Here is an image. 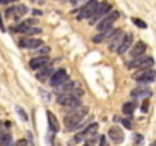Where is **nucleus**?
Masks as SVG:
<instances>
[{
  "label": "nucleus",
  "mask_w": 156,
  "mask_h": 146,
  "mask_svg": "<svg viewBox=\"0 0 156 146\" xmlns=\"http://www.w3.org/2000/svg\"><path fill=\"white\" fill-rule=\"evenodd\" d=\"M89 113V108L87 107H75L72 108V111L69 114H66L64 117V123H66V128L67 129H75L81 125L84 116H87Z\"/></svg>",
  "instance_id": "obj_1"
},
{
  "label": "nucleus",
  "mask_w": 156,
  "mask_h": 146,
  "mask_svg": "<svg viewBox=\"0 0 156 146\" xmlns=\"http://www.w3.org/2000/svg\"><path fill=\"white\" fill-rule=\"evenodd\" d=\"M57 102L61 105V107H66V108H75V107H80L81 105V101L78 96H75L73 93H64V95H60Z\"/></svg>",
  "instance_id": "obj_2"
},
{
  "label": "nucleus",
  "mask_w": 156,
  "mask_h": 146,
  "mask_svg": "<svg viewBox=\"0 0 156 146\" xmlns=\"http://www.w3.org/2000/svg\"><path fill=\"white\" fill-rule=\"evenodd\" d=\"M133 79L138 81L139 84H150L156 79V71L153 68H144V70H139L138 73L133 75Z\"/></svg>",
  "instance_id": "obj_3"
},
{
  "label": "nucleus",
  "mask_w": 156,
  "mask_h": 146,
  "mask_svg": "<svg viewBox=\"0 0 156 146\" xmlns=\"http://www.w3.org/2000/svg\"><path fill=\"white\" fill-rule=\"evenodd\" d=\"M153 64H154V59H153L151 56H147V58H145L144 55H141V56H138V58H133V61L129 62V67H130V68L144 70V68L153 67Z\"/></svg>",
  "instance_id": "obj_4"
},
{
  "label": "nucleus",
  "mask_w": 156,
  "mask_h": 146,
  "mask_svg": "<svg viewBox=\"0 0 156 146\" xmlns=\"http://www.w3.org/2000/svg\"><path fill=\"white\" fill-rule=\"evenodd\" d=\"M97 6H98V0H89V2L81 8L80 14H78V20H83V18H90L95 11H97Z\"/></svg>",
  "instance_id": "obj_5"
},
{
  "label": "nucleus",
  "mask_w": 156,
  "mask_h": 146,
  "mask_svg": "<svg viewBox=\"0 0 156 146\" xmlns=\"http://www.w3.org/2000/svg\"><path fill=\"white\" fill-rule=\"evenodd\" d=\"M118 17H119V12L118 11H109L107 14H106V17L98 23V31L101 32V31H106V29H109V28H112V23L115 22V20H118Z\"/></svg>",
  "instance_id": "obj_6"
},
{
  "label": "nucleus",
  "mask_w": 156,
  "mask_h": 146,
  "mask_svg": "<svg viewBox=\"0 0 156 146\" xmlns=\"http://www.w3.org/2000/svg\"><path fill=\"white\" fill-rule=\"evenodd\" d=\"M67 81V71L64 70V68H60V70H57V71H54L52 75H51V78H49V85H52V87H58L60 84H63V82H66Z\"/></svg>",
  "instance_id": "obj_7"
},
{
  "label": "nucleus",
  "mask_w": 156,
  "mask_h": 146,
  "mask_svg": "<svg viewBox=\"0 0 156 146\" xmlns=\"http://www.w3.org/2000/svg\"><path fill=\"white\" fill-rule=\"evenodd\" d=\"M28 12V6L26 5H17V6H12L6 11V17H12L16 22H19L20 18H23V15Z\"/></svg>",
  "instance_id": "obj_8"
},
{
  "label": "nucleus",
  "mask_w": 156,
  "mask_h": 146,
  "mask_svg": "<svg viewBox=\"0 0 156 146\" xmlns=\"http://www.w3.org/2000/svg\"><path fill=\"white\" fill-rule=\"evenodd\" d=\"M112 9V6H110V3H107V2H103V3H98V6H97V11H95V14L89 18L90 20V25H95V22L100 18V17H103V15H106L109 11Z\"/></svg>",
  "instance_id": "obj_9"
},
{
  "label": "nucleus",
  "mask_w": 156,
  "mask_h": 146,
  "mask_svg": "<svg viewBox=\"0 0 156 146\" xmlns=\"http://www.w3.org/2000/svg\"><path fill=\"white\" fill-rule=\"evenodd\" d=\"M97 131H98V125H97V123H90L84 131H81L80 134H78V135L75 137L73 143H75V141H83V140H86V138L92 137L94 134H97Z\"/></svg>",
  "instance_id": "obj_10"
},
{
  "label": "nucleus",
  "mask_w": 156,
  "mask_h": 146,
  "mask_svg": "<svg viewBox=\"0 0 156 146\" xmlns=\"http://www.w3.org/2000/svg\"><path fill=\"white\" fill-rule=\"evenodd\" d=\"M41 44H43V43H41L40 38H31V37H25V38H22V40L19 41V46L23 47V49H37V47H40Z\"/></svg>",
  "instance_id": "obj_11"
},
{
  "label": "nucleus",
  "mask_w": 156,
  "mask_h": 146,
  "mask_svg": "<svg viewBox=\"0 0 156 146\" xmlns=\"http://www.w3.org/2000/svg\"><path fill=\"white\" fill-rule=\"evenodd\" d=\"M130 96H132L133 99H148V98L151 96V90H150L148 87L139 85V87H136V88L132 90Z\"/></svg>",
  "instance_id": "obj_12"
},
{
  "label": "nucleus",
  "mask_w": 156,
  "mask_h": 146,
  "mask_svg": "<svg viewBox=\"0 0 156 146\" xmlns=\"http://www.w3.org/2000/svg\"><path fill=\"white\" fill-rule=\"evenodd\" d=\"M107 134H109V138L113 143H116V144H119V143L124 141V132H122V129L119 126H112Z\"/></svg>",
  "instance_id": "obj_13"
},
{
  "label": "nucleus",
  "mask_w": 156,
  "mask_h": 146,
  "mask_svg": "<svg viewBox=\"0 0 156 146\" xmlns=\"http://www.w3.org/2000/svg\"><path fill=\"white\" fill-rule=\"evenodd\" d=\"M49 61H51V59L48 58V55H41V56L32 58V59H31V62H29V65H31V68L38 70V68H41V67L48 65V64H49Z\"/></svg>",
  "instance_id": "obj_14"
},
{
  "label": "nucleus",
  "mask_w": 156,
  "mask_h": 146,
  "mask_svg": "<svg viewBox=\"0 0 156 146\" xmlns=\"http://www.w3.org/2000/svg\"><path fill=\"white\" fill-rule=\"evenodd\" d=\"M52 73H54V67H52V64L49 62L48 65H44V67L38 68L37 79H38V81H48V78H51Z\"/></svg>",
  "instance_id": "obj_15"
},
{
  "label": "nucleus",
  "mask_w": 156,
  "mask_h": 146,
  "mask_svg": "<svg viewBox=\"0 0 156 146\" xmlns=\"http://www.w3.org/2000/svg\"><path fill=\"white\" fill-rule=\"evenodd\" d=\"M132 41H133V37H132L130 34L124 35V38H122V41H121L119 47L116 49V53H119V55L126 53V52H127V50L130 49V46H132Z\"/></svg>",
  "instance_id": "obj_16"
},
{
  "label": "nucleus",
  "mask_w": 156,
  "mask_h": 146,
  "mask_svg": "<svg viewBox=\"0 0 156 146\" xmlns=\"http://www.w3.org/2000/svg\"><path fill=\"white\" fill-rule=\"evenodd\" d=\"M46 117H48L49 129H51L52 132H58V131H60V123H58V119L55 117V114L51 113V111H48V113H46Z\"/></svg>",
  "instance_id": "obj_17"
},
{
  "label": "nucleus",
  "mask_w": 156,
  "mask_h": 146,
  "mask_svg": "<svg viewBox=\"0 0 156 146\" xmlns=\"http://www.w3.org/2000/svg\"><path fill=\"white\" fill-rule=\"evenodd\" d=\"M145 49H147L145 43H142V41H138V43L133 46V49L130 50V55H132V58H138V56L144 55V53H145Z\"/></svg>",
  "instance_id": "obj_18"
},
{
  "label": "nucleus",
  "mask_w": 156,
  "mask_h": 146,
  "mask_svg": "<svg viewBox=\"0 0 156 146\" xmlns=\"http://www.w3.org/2000/svg\"><path fill=\"white\" fill-rule=\"evenodd\" d=\"M12 141V135L6 131H0V146H8Z\"/></svg>",
  "instance_id": "obj_19"
},
{
  "label": "nucleus",
  "mask_w": 156,
  "mask_h": 146,
  "mask_svg": "<svg viewBox=\"0 0 156 146\" xmlns=\"http://www.w3.org/2000/svg\"><path fill=\"white\" fill-rule=\"evenodd\" d=\"M58 87H60V90H61V91L72 93V90H75V88H76V84L70 81V82H63V84H60Z\"/></svg>",
  "instance_id": "obj_20"
},
{
  "label": "nucleus",
  "mask_w": 156,
  "mask_h": 146,
  "mask_svg": "<svg viewBox=\"0 0 156 146\" xmlns=\"http://www.w3.org/2000/svg\"><path fill=\"white\" fill-rule=\"evenodd\" d=\"M133 111H135V104H133V102H126V104L122 105V113H124V114L132 116Z\"/></svg>",
  "instance_id": "obj_21"
},
{
  "label": "nucleus",
  "mask_w": 156,
  "mask_h": 146,
  "mask_svg": "<svg viewBox=\"0 0 156 146\" xmlns=\"http://www.w3.org/2000/svg\"><path fill=\"white\" fill-rule=\"evenodd\" d=\"M132 22H133L138 28H141V29H147V23H145L144 20H139V18H132Z\"/></svg>",
  "instance_id": "obj_22"
},
{
  "label": "nucleus",
  "mask_w": 156,
  "mask_h": 146,
  "mask_svg": "<svg viewBox=\"0 0 156 146\" xmlns=\"http://www.w3.org/2000/svg\"><path fill=\"white\" fill-rule=\"evenodd\" d=\"M16 111L19 113V116L23 119V122H28V114L25 113V110L22 108V107H16Z\"/></svg>",
  "instance_id": "obj_23"
},
{
  "label": "nucleus",
  "mask_w": 156,
  "mask_h": 146,
  "mask_svg": "<svg viewBox=\"0 0 156 146\" xmlns=\"http://www.w3.org/2000/svg\"><path fill=\"white\" fill-rule=\"evenodd\" d=\"M121 123H122L127 129H132V122H130L129 119H121Z\"/></svg>",
  "instance_id": "obj_24"
},
{
  "label": "nucleus",
  "mask_w": 156,
  "mask_h": 146,
  "mask_svg": "<svg viewBox=\"0 0 156 146\" xmlns=\"http://www.w3.org/2000/svg\"><path fill=\"white\" fill-rule=\"evenodd\" d=\"M23 23H25L26 26H35V25H37V20H35V18H29V20H25Z\"/></svg>",
  "instance_id": "obj_25"
},
{
  "label": "nucleus",
  "mask_w": 156,
  "mask_h": 146,
  "mask_svg": "<svg viewBox=\"0 0 156 146\" xmlns=\"http://www.w3.org/2000/svg\"><path fill=\"white\" fill-rule=\"evenodd\" d=\"M49 46H44V47H41V49H37V52L38 53H49Z\"/></svg>",
  "instance_id": "obj_26"
},
{
  "label": "nucleus",
  "mask_w": 156,
  "mask_h": 146,
  "mask_svg": "<svg viewBox=\"0 0 156 146\" xmlns=\"http://www.w3.org/2000/svg\"><path fill=\"white\" fill-rule=\"evenodd\" d=\"M28 143H26V140H23V138H20V140H17V143L14 144V146H26Z\"/></svg>",
  "instance_id": "obj_27"
},
{
  "label": "nucleus",
  "mask_w": 156,
  "mask_h": 146,
  "mask_svg": "<svg viewBox=\"0 0 156 146\" xmlns=\"http://www.w3.org/2000/svg\"><path fill=\"white\" fill-rule=\"evenodd\" d=\"M17 0H0V3L2 5H9V3H16Z\"/></svg>",
  "instance_id": "obj_28"
},
{
  "label": "nucleus",
  "mask_w": 156,
  "mask_h": 146,
  "mask_svg": "<svg viewBox=\"0 0 156 146\" xmlns=\"http://www.w3.org/2000/svg\"><path fill=\"white\" fill-rule=\"evenodd\" d=\"M147 108H148V101H147V99H145V102H144V104H142V111H144V113H145V111H147Z\"/></svg>",
  "instance_id": "obj_29"
},
{
  "label": "nucleus",
  "mask_w": 156,
  "mask_h": 146,
  "mask_svg": "<svg viewBox=\"0 0 156 146\" xmlns=\"http://www.w3.org/2000/svg\"><path fill=\"white\" fill-rule=\"evenodd\" d=\"M100 146H106V137L104 135L100 138Z\"/></svg>",
  "instance_id": "obj_30"
},
{
  "label": "nucleus",
  "mask_w": 156,
  "mask_h": 146,
  "mask_svg": "<svg viewBox=\"0 0 156 146\" xmlns=\"http://www.w3.org/2000/svg\"><path fill=\"white\" fill-rule=\"evenodd\" d=\"M0 31L5 32V26H3V22H2V15H0Z\"/></svg>",
  "instance_id": "obj_31"
},
{
  "label": "nucleus",
  "mask_w": 156,
  "mask_h": 146,
  "mask_svg": "<svg viewBox=\"0 0 156 146\" xmlns=\"http://www.w3.org/2000/svg\"><path fill=\"white\" fill-rule=\"evenodd\" d=\"M32 15H41V11L40 9H34L32 11Z\"/></svg>",
  "instance_id": "obj_32"
},
{
  "label": "nucleus",
  "mask_w": 156,
  "mask_h": 146,
  "mask_svg": "<svg viewBox=\"0 0 156 146\" xmlns=\"http://www.w3.org/2000/svg\"><path fill=\"white\" fill-rule=\"evenodd\" d=\"M69 2H70V3H78L80 0H69Z\"/></svg>",
  "instance_id": "obj_33"
},
{
  "label": "nucleus",
  "mask_w": 156,
  "mask_h": 146,
  "mask_svg": "<svg viewBox=\"0 0 156 146\" xmlns=\"http://www.w3.org/2000/svg\"><path fill=\"white\" fill-rule=\"evenodd\" d=\"M150 146H156V141H151V144Z\"/></svg>",
  "instance_id": "obj_34"
},
{
  "label": "nucleus",
  "mask_w": 156,
  "mask_h": 146,
  "mask_svg": "<svg viewBox=\"0 0 156 146\" xmlns=\"http://www.w3.org/2000/svg\"><path fill=\"white\" fill-rule=\"evenodd\" d=\"M8 146H14V144H11V143H9V144H8Z\"/></svg>",
  "instance_id": "obj_35"
}]
</instances>
